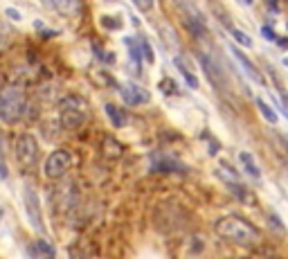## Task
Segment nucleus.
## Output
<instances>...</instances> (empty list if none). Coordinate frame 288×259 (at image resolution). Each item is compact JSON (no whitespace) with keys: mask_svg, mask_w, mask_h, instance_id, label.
I'll use <instances>...</instances> for the list:
<instances>
[{"mask_svg":"<svg viewBox=\"0 0 288 259\" xmlns=\"http://www.w3.org/2000/svg\"><path fill=\"white\" fill-rule=\"evenodd\" d=\"M214 230L221 239L232 241V244H239V246H252L259 241V230L248 219L236 214H228L223 219H219L214 223Z\"/></svg>","mask_w":288,"mask_h":259,"instance_id":"1","label":"nucleus"},{"mask_svg":"<svg viewBox=\"0 0 288 259\" xmlns=\"http://www.w3.org/2000/svg\"><path fill=\"white\" fill-rule=\"evenodd\" d=\"M27 95L18 86H5L0 90V122L14 124L25 115Z\"/></svg>","mask_w":288,"mask_h":259,"instance_id":"2","label":"nucleus"},{"mask_svg":"<svg viewBox=\"0 0 288 259\" xmlns=\"http://www.w3.org/2000/svg\"><path fill=\"white\" fill-rule=\"evenodd\" d=\"M59 118H61L63 129H79L86 120H88V104L83 102L81 97H77V95L61 99Z\"/></svg>","mask_w":288,"mask_h":259,"instance_id":"3","label":"nucleus"},{"mask_svg":"<svg viewBox=\"0 0 288 259\" xmlns=\"http://www.w3.org/2000/svg\"><path fill=\"white\" fill-rule=\"evenodd\" d=\"M14 153L20 169L32 171L36 167V162H39V142H36V137L32 133H23L14 144Z\"/></svg>","mask_w":288,"mask_h":259,"instance_id":"4","label":"nucleus"},{"mask_svg":"<svg viewBox=\"0 0 288 259\" xmlns=\"http://www.w3.org/2000/svg\"><path fill=\"white\" fill-rule=\"evenodd\" d=\"M70 165H72V156H70V151H65V149H57V151H52L48 158H45V165H43V171L48 178H61L68 174Z\"/></svg>","mask_w":288,"mask_h":259,"instance_id":"5","label":"nucleus"},{"mask_svg":"<svg viewBox=\"0 0 288 259\" xmlns=\"http://www.w3.org/2000/svg\"><path fill=\"white\" fill-rule=\"evenodd\" d=\"M23 203H25V212L30 216V223L34 225L39 232H45V221L43 214H41V203H39V196L32 187H25L23 190Z\"/></svg>","mask_w":288,"mask_h":259,"instance_id":"6","label":"nucleus"},{"mask_svg":"<svg viewBox=\"0 0 288 259\" xmlns=\"http://www.w3.org/2000/svg\"><path fill=\"white\" fill-rule=\"evenodd\" d=\"M119 90H122V97L128 106H142V104H147L151 99L149 90L137 86V83H124V86H119Z\"/></svg>","mask_w":288,"mask_h":259,"instance_id":"7","label":"nucleus"},{"mask_svg":"<svg viewBox=\"0 0 288 259\" xmlns=\"http://www.w3.org/2000/svg\"><path fill=\"white\" fill-rule=\"evenodd\" d=\"M41 2L45 7H50L52 11H57V14L68 16V18L79 16L81 14V7H83L81 0H41Z\"/></svg>","mask_w":288,"mask_h":259,"instance_id":"8","label":"nucleus"},{"mask_svg":"<svg viewBox=\"0 0 288 259\" xmlns=\"http://www.w3.org/2000/svg\"><path fill=\"white\" fill-rule=\"evenodd\" d=\"M232 54H234V59L239 61V65H241V68L245 70V74H248V77L252 79V81H257V83H264V77L259 74V70L254 68L252 64H250V59H248V57H243V52H241V50L232 48Z\"/></svg>","mask_w":288,"mask_h":259,"instance_id":"9","label":"nucleus"},{"mask_svg":"<svg viewBox=\"0 0 288 259\" xmlns=\"http://www.w3.org/2000/svg\"><path fill=\"white\" fill-rule=\"evenodd\" d=\"M27 255H30V257H36V259H41V257H54V255H57V250H54L48 241L41 239V241H34V244L27 246Z\"/></svg>","mask_w":288,"mask_h":259,"instance_id":"10","label":"nucleus"},{"mask_svg":"<svg viewBox=\"0 0 288 259\" xmlns=\"http://www.w3.org/2000/svg\"><path fill=\"white\" fill-rule=\"evenodd\" d=\"M106 115H108V120H111V124L115 129H122V127H126L128 124V118H126V113L122 111V108H117L115 104H106Z\"/></svg>","mask_w":288,"mask_h":259,"instance_id":"11","label":"nucleus"},{"mask_svg":"<svg viewBox=\"0 0 288 259\" xmlns=\"http://www.w3.org/2000/svg\"><path fill=\"white\" fill-rule=\"evenodd\" d=\"M151 169L153 171H165V174H167V171H182L185 167H182L178 160H171V158L162 156V158H158V160H153Z\"/></svg>","mask_w":288,"mask_h":259,"instance_id":"12","label":"nucleus"},{"mask_svg":"<svg viewBox=\"0 0 288 259\" xmlns=\"http://www.w3.org/2000/svg\"><path fill=\"white\" fill-rule=\"evenodd\" d=\"M239 160H241V167H243V171L248 174V176H252V178H261V171H259L257 162H254V158L250 156L248 151H241V153H239Z\"/></svg>","mask_w":288,"mask_h":259,"instance_id":"13","label":"nucleus"},{"mask_svg":"<svg viewBox=\"0 0 288 259\" xmlns=\"http://www.w3.org/2000/svg\"><path fill=\"white\" fill-rule=\"evenodd\" d=\"M122 151H124V147L115 140V137H106V140H104V156L106 158H119Z\"/></svg>","mask_w":288,"mask_h":259,"instance_id":"14","label":"nucleus"},{"mask_svg":"<svg viewBox=\"0 0 288 259\" xmlns=\"http://www.w3.org/2000/svg\"><path fill=\"white\" fill-rule=\"evenodd\" d=\"M257 106H259V111H261V115H264V118L268 120L270 124H275V122H277V113H275L273 108H270L268 104L264 102V99H257Z\"/></svg>","mask_w":288,"mask_h":259,"instance_id":"15","label":"nucleus"},{"mask_svg":"<svg viewBox=\"0 0 288 259\" xmlns=\"http://www.w3.org/2000/svg\"><path fill=\"white\" fill-rule=\"evenodd\" d=\"M176 68H178V70H180V74H182V77H185V81H187V83H189L191 88H198V79H196V77H194V74H191V72H189V70H187V68H185V64H182V61H180V59H176Z\"/></svg>","mask_w":288,"mask_h":259,"instance_id":"16","label":"nucleus"},{"mask_svg":"<svg viewBox=\"0 0 288 259\" xmlns=\"http://www.w3.org/2000/svg\"><path fill=\"white\" fill-rule=\"evenodd\" d=\"M126 43V48H128V52H131V59H133V64H140L142 61V52L137 50V45H135V39H126L124 41Z\"/></svg>","mask_w":288,"mask_h":259,"instance_id":"17","label":"nucleus"},{"mask_svg":"<svg viewBox=\"0 0 288 259\" xmlns=\"http://www.w3.org/2000/svg\"><path fill=\"white\" fill-rule=\"evenodd\" d=\"M232 32V36H234V41L239 45H243V48H252V39H250L248 34H243L241 30H230Z\"/></svg>","mask_w":288,"mask_h":259,"instance_id":"18","label":"nucleus"},{"mask_svg":"<svg viewBox=\"0 0 288 259\" xmlns=\"http://www.w3.org/2000/svg\"><path fill=\"white\" fill-rule=\"evenodd\" d=\"M140 52L144 54V57H147V61H149V64H153V50H151V45H149L144 39L140 41Z\"/></svg>","mask_w":288,"mask_h":259,"instance_id":"19","label":"nucleus"},{"mask_svg":"<svg viewBox=\"0 0 288 259\" xmlns=\"http://www.w3.org/2000/svg\"><path fill=\"white\" fill-rule=\"evenodd\" d=\"M277 90H279V97H282V113L288 118V93L284 88H279V86H277Z\"/></svg>","mask_w":288,"mask_h":259,"instance_id":"20","label":"nucleus"},{"mask_svg":"<svg viewBox=\"0 0 288 259\" xmlns=\"http://www.w3.org/2000/svg\"><path fill=\"white\" fill-rule=\"evenodd\" d=\"M133 2H135L142 11H149V9H153V2H156V0H133Z\"/></svg>","mask_w":288,"mask_h":259,"instance_id":"21","label":"nucleus"},{"mask_svg":"<svg viewBox=\"0 0 288 259\" xmlns=\"http://www.w3.org/2000/svg\"><path fill=\"white\" fill-rule=\"evenodd\" d=\"M102 23H104V27H111V30H117V27H119V20L117 18H108V16H104Z\"/></svg>","mask_w":288,"mask_h":259,"instance_id":"22","label":"nucleus"},{"mask_svg":"<svg viewBox=\"0 0 288 259\" xmlns=\"http://www.w3.org/2000/svg\"><path fill=\"white\" fill-rule=\"evenodd\" d=\"M261 34H264L266 39H270V41H277V36H275V32L270 30V27H261Z\"/></svg>","mask_w":288,"mask_h":259,"instance_id":"23","label":"nucleus"},{"mask_svg":"<svg viewBox=\"0 0 288 259\" xmlns=\"http://www.w3.org/2000/svg\"><path fill=\"white\" fill-rule=\"evenodd\" d=\"M277 45H279V48H288V41L286 39H277Z\"/></svg>","mask_w":288,"mask_h":259,"instance_id":"24","label":"nucleus"},{"mask_svg":"<svg viewBox=\"0 0 288 259\" xmlns=\"http://www.w3.org/2000/svg\"><path fill=\"white\" fill-rule=\"evenodd\" d=\"M241 2H243V5H252V0H241Z\"/></svg>","mask_w":288,"mask_h":259,"instance_id":"25","label":"nucleus"},{"mask_svg":"<svg viewBox=\"0 0 288 259\" xmlns=\"http://www.w3.org/2000/svg\"><path fill=\"white\" fill-rule=\"evenodd\" d=\"M0 216H2V210H0Z\"/></svg>","mask_w":288,"mask_h":259,"instance_id":"26","label":"nucleus"}]
</instances>
